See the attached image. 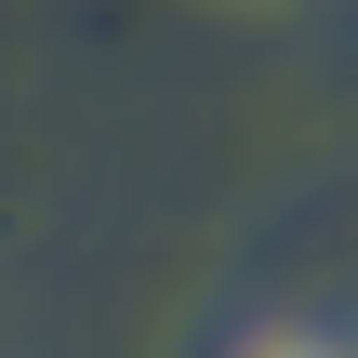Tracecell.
Listing matches in <instances>:
<instances>
[{
    "instance_id": "cell-1",
    "label": "cell",
    "mask_w": 358,
    "mask_h": 358,
    "mask_svg": "<svg viewBox=\"0 0 358 358\" xmlns=\"http://www.w3.org/2000/svg\"><path fill=\"white\" fill-rule=\"evenodd\" d=\"M252 358H358V345H332V332H266Z\"/></svg>"
}]
</instances>
